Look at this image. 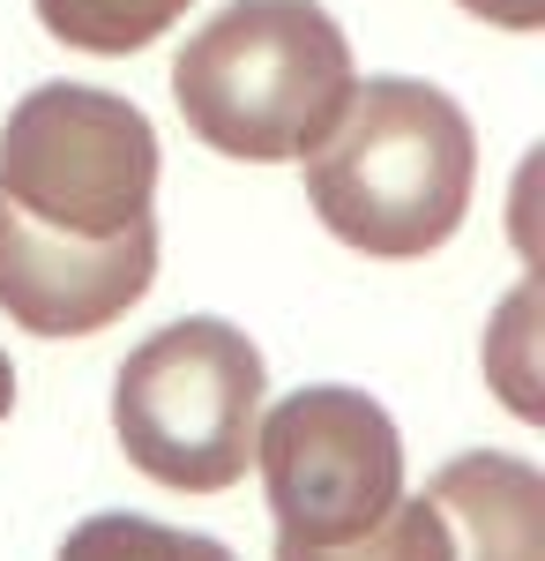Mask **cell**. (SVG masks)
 Returning a JSON list of instances; mask_svg holds the SVG:
<instances>
[{
	"label": "cell",
	"instance_id": "9",
	"mask_svg": "<svg viewBox=\"0 0 545 561\" xmlns=\"http://www.w3.org/2000/svg\"><path fill=\"white\" fill-rule=\"evenodd\" d=\"M38 23L76 53H142L150 38H165L195 0H31Z\"/></svg>",
	"mask_w": 545,
	"mask_h": 561
},
{
	"label": "cell",
	"instance_id": "7",
	"mask_svg": "<svg viewBox=\"0 0 545 561\" xmlns=\"http://www.w3.org/2000/svg\"><path fill=\"white\" fill-rule=\"evenodd\" d=\"M449 561H545V479L508 449L449 457L426 486Z\"/></svg>",
	"mask_w": 545,
	"mask_h": 561
},
{
	"label": "cell",
	"instance_id": "8",
	"mask_svg": "<svg viewBox=\"0 0 545 561\" xmlns=\"http://www.w3.org/2000/svg\"><path fill=\"white\" fill-rule=\"evenodd\" d=\"M538 330H545V285L523 277L501 300V314L486 322V382L515 420H545V375H538Z\"/></svg>",
	"mask_w": 545,
	"mask_h": 561
},
{
	"label": "cell",
	"instance_id": "13",
	"mask_svg": "<svg viewBox=\"0 0 545 561\" xmlns=\"http://www.w3.org/2000/svg\"><path fill=\"white\" fill-rule=\"evenodd\" d=\"M15 412V367H8V352H0V420Z\"/></svg>",
	"mask_w": 545,
	"mask_h": 561
},
{
	"label": "cell",
	"instance_id": "11",
	"mask_svg": "<svg viewBox=\"0 0 545 561\" xmlns=\"http://www.w3.org/2000/svg\"><path fill=\"white\" fill-rule=\"evenodd\" d=\"M277 561H449V531L433 517V502L411 494V502H396L381 524H367L344 547H292V539H277Z\"/></svg>",
	"mask_w": 545,
	"mask_h": 561
},
{
	"label": "cell",
	"instance_id": "12",
	"mask_svg": "<svg viewBox=\"0 0 545 561\" xmlns=\"http://www.w3.org/2000/svg\"><path fill=\"white\" fill-rule=\"evenodd\" d=\"M463 15L494 23V31H538L545 23V0H456Z\"/></svg>",
	"mask_w": 545,
	"mask_h": 561
},
{
	"label": "cell",
	"instance_id": "1",
	"mask_svg": "<svg viewBox=\"0 0 545 561\" xmlns=\"http://www.w3.org/2000/svg\"><path fill=\"white\" fill-rule=\"evenodd\" d=\"M306 165V203L344 248L419 262L456 240L478 187V135L449 90L419 76L351 83V105Z\"/></svg>",
	"mask_w": 545,
	"mask_h": 561
},
{
	"label": "cell",
	"instance_id": "4",
	"mask_svg": "<svg viewBox=\"0 0 545 561\" xmlns=\"http://www.w3.org/2000/svg\"><path fill=\"white\" fill-rule=\"evenodd\" d=\"M0 203L60 240L158 225V128L90 83H38L0 128Z\"/></svg>",
	"mask_w": 545,
	"mask_h": 561
},
{
	"label": "cell",
	"instance_id": "3",
	"mask_svg": "<svg viewBox=\"0 0 545 561\" xmlns=\"http://www.w3.org/2000/svg\"><path fill=\"white\" fill-rule=\"evenodd\" d=\"M269 367L247 330L187 314L127 352L113 375V434L127 465L179 494H224L254 465Z\"/></svg>",
	"mask_w": 545,
	"mask_h": 561
},
{
	"label": "cell",
	"instance_id": "6",
	"mask_svg": "<svg viewBox=\"0 0 545 561\" xmlns=\"http://www.w3.org/2000/svg\"><path fill=\"white\" fill-rule=\"evenodd\" d=\"M158 277V225L120 240H60L0 203V307L31 337H97Z\"/></svg>",
	"mask_w": 545,
	"mask_h": 561
},
{
	"label": "cell",
	"instance_id": "5",
	"mask_svg": "<svg viewBox=\"0 0 545 561\" xmlns=\"http://www.w3.org/2000/svg\"><path fill=\"white\" fill-rule=\"evenodd\" d=\"M254 465L269 486L277 539L292 547H344L404 502V434L367 389H292L262 404Z\"/></svg>",
	"mask_w": 545,
	"mask_h": 561
},
{
	"label": "cell",
	"instance_id": "2",
	"mask_svg": "<svg viewBox=\"0 0 545 561\" xmlns=\"http://www.w3.org/2000/svg\"><path fill=\"white\" fill-rule=\"evenodd\" d=\"M351 38L322 0H232L172 60V105L240 165L314 158L351 105Z\"/></svg>",
	"mask_w": 545,
	"mask_h": 561
},
{
	"label": "cell",
	"instance_id": "10",
	"mask_svg": "<svg viewBox=\"0 0 545 561\" xmlns=\"http://www.w3.org/2000/svg\"><path fill=\"white\" fill-rule=\"evenodd\" d=\"M53 561H232V547H217L202 531H172L158 517H135V510H105L83 517Z\"/></svg>",
	"mask_w": 545,
	"mask_h": 561
}]
</instances>
